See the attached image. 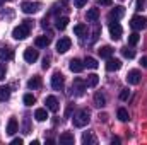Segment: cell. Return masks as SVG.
Here are the masks:
<instances>
[{"label": "cell", "instance_id": "obj_1", "mask_svg": "<svg viewBox=\"0 0 147 145\" xmlns=\"http://www.w3.org/2000/svg\"><path fill=\"white\" fill-rule=\"evenodd\" d=\"M29 29H31V21H24L22 24H19L17 28H14L12 36L16 38V39H24V38L29 36Z\"/></svg>", "mask_w": 147, "mask_h": 145}, {"label": "cell", "instance_id": "obj_2", "mask_svg": "<svg viewBox=\"0 0 147 145\" xmlns=\"http://www.w3.org/2000/svg\"><path fill=\"white\" fill-rule=\"evenodd\" d=\"M91 114H89V111L87 109H80V111H77L75 114H74V125L77 126V128H82V126H86L87 123H89V118Z\"/></svg>", "mask_w": 147, "mask_h": 145}, {"label": "cell", "instance_id": "obj_3", "mask_svg": "<svg viewBox=\"0 0 147 145\" xmlns=\"http://www.w3.org/2000/svg\"><path fill=\"white\" fill-rule=\"evenodd\" d=\"M146 17H142V15H134L132 17V21H130V26H132V29H135V31H142L144 28H146Z\"/></svg>", "mask_w": 147, "mask_h": 145}, {"label": "cell", "instance_id": "obj_4", "mask_svg": "<svg viewBox=\"0 0 147 145\" xmlns=\"http://www.w3.org/2000/svg\"><path fill=\"white\" fill-rule=\"evenodd\" d=\"M63 75L60 72H55L53 73V77H51V87L55 89V91H62L63 89Z\"/></svg>", "mask_w": 147, "mask_h": 145}, {"label": "cell", "instance_id": "obj_5", "mask_svg": "<svg viewBox=\"0 0 147 145\" xmlns=\"http://www.w3.org/2000/svg\"><path fill=\"white\" fill-rule=\"evenodd\" d=\"M39 3L38 2H22V5H21V9H22V12L24 14H34L39 10Z\"/></svg>", "mask_w": 147, "mask_h": 145}, {"label": "cell", "instance_id": "obj_6", "mask_svg": "<svg viewBox=\"0 0 147 145\" xmlns=\"http://www.w3.org/2000/svg\"><path fill=\"white\" fill-rule=\"evenodd\" d=\"M86 87H87V84L82 79H75L74 84H72V91L75 92V96H82L84 91H86Z\"/></svg>", "mask_w": 147, "mask_h": 145}, {"label": "cell", "instance_id": "obj_7", "mask_svg": "<svg viewBox=\"0 0 147 145\" xmlns=\"http://www.w3.org/2000/svg\"><path fill=\"white\" fill-rule=\"evenodd\" d=\"M70 44H72V41L69 38H60L58 43H57V51L58 53H67L70 50Z\"/></svg>", "mask_w": 147, "mask_h": 145}, {"label": "cell", "instance_id": "obj_8", "mask_svg": "<svg viewBox=\"0 0 147 145\" xmlns=\"http://www.w3.org/2000/svg\"><path fill=\"white\" fill-rule=\"evenodd\" d=\"M38 56H39L38 50H33V48H28V50L24 51V60H26L28 63H34V62L38 60Z\"/></svg>", "mask_w": 147, "mask_h": 145}, {"label": "cell", "instance_id": "obj_9", "mask_svg": "<svg viewBox=\"0 0 147 145\" xmlns=\"http://www.w3.org/2000/svg\"><path fill=\"white\" fill-rule=\"evenodd\" d=\"M140 72L139 70H130V72L127 73V82L128 84H132V85H137L139 82H140Z\"/></svg>", "mask_w": 147, "mask_h": 145}, {"label": "cell", "instance_id": "obj_10", "mask_svg": "<svg viewBox=\"0 0 147 145\" xmlns=\"http://www.w3.org/2000/svg\"><path fill=\"white\" fill-rule=\"evenodd\" d=\"M123 15H125V7H123V5L115 7V9L110 12V19L111 21H118V19H121Z\"/></svg>", "mask_w": 147, "mask_h": 145}, {"label": "cell", "instance_id": "obj_11", "mask_svg": "<svg viewBox=\"0 0 147 145\" xmlns=\"http://www.w3.org/2000/svg\"><path fill=\"white\" fill-rule=\"evenodd\" d=\"M45 104H46V108L50 109V111H53V113H57L58 111V99L55 97V96H48L46 97V101H45Z\"/></svg>", "mask_w": 147, "mask_h": 145}, {"label": "cell", "instance_id": "obj_12", "mask_svg": "<svg viewBox=\"0 0 147 145\" xmlns=\"http://www.w3.org/2000/svg\"><path fill=\"white\" fill-rule=\"evenodd\" d=\"M110 34L113 39H120L121 38V26L118 22H110Z\"/></svg>", "mask_w": 147, "mask_h": 145}, {"label": "cell", "instance_id": "obj_13", "mask_svg": "<svg viewBox=\"0 0 147 145\" xmlns=\"http://www.w3.org/2000/svg\"><path fill=\"white\" fill-rule=\"evenodd\" d=\"M121 68V62L116 60V58H108V63H106V70L108 72H116Z\"/></svg>", "mask_w": 147, "mask_h": 145}, {"label": "cell", "instance_id": "obj_14", "mask_svg": "<svg viewBox=\"0 0 147 145\" xmlns=\"http://www.w3.org/2000/svg\"><path fill=\"white\" fill-rule=\"evenodd\" d=\"M69 68H70L72 72L79 73V72H82V68H84V63H82L79 58H72V60H70V63H69Z\"/></svg>", "mask_w": 147, "mask_h": 145}, {"label": "cell", "instance_id": "obj_15", "mask_svg": "<svg viewBox=\"0 0 147 145\" xmlns=\"http://www.w3.org/2000/svg\"><path fill=\"white\" fill-rule=\"evenodd\" d=\"M14 58V51L9 48V46H2L0 48V60H12Z\"/></svg>", "mask_w": 147, "mask_h": 145}, {"label": "cell", "instance_id": "obj_16", "mask_svg": "<svg viewBox=\"0 0 147 145\" xmlns=\"http://www.w3.org/2000/svg\"><path fill=\"white\" fill-rule=\"evenodd\" d=\"M17 132H19L17 119H16V118H10L9 123H7V133H9V135H14V133H17Z\"/></svg>", "mask_w": 147, "mask_h": 145}, {"label": "cell", "instance_id": "obj_17", "mask_svg": "<svg viewBox=\"0 0 147 145\" xmlns=\"http://www.w3.org/2000/svg\"><path fill=\"white\" fill-rule=\"evenodd\" d=\"M74 140H75V138H74V135L70 132H65V133L60 135V144L62 145H72Z\"/></svg>", "mask_w": 147, "mask_h": 145}, {"label": "cell", "instance_id": "obj_18", "mask_svg": "<svg viewBox=\"0 0 147 145\" xmlns=\"http://www.w3.org/2000/svg\"><path fill=\"white\" fill-rule=\"evenodd\" d=\"M82 144L84 145H94L96 144V137H94L91 132H87V133L82 135Z\"/></svg>", "mask_w": 147, "mask_h": 145}, {"label": "cell", "instance_id": "obj_19", "mask_svg": "<svg viewBox=\"0 0 147 145\" xmlns=\"http://www.w3.org/2000/svg\"><path fill=\"white\" fill-rule=\"evenodd\" d=\"M34 44H36L38 48H46L50 44V38L48 36H38L36 41H34Z\"/></svg>", "mask_w": 147, "mask_h": 145}, {"label": "cell", "instance_id": "obj_20", "mask_svg": "<svg viewBox=\"0 0 147 145\" xmlns=\"http://www.w3.org/2000/svg\"><path fill=\"white\" fill-rule=\"evenodd\" d=\"M106 104V99H105V96L101 94V92H96L94 94V106H98V108H103Z\"/></svg>", "mask_w": 147, "mask_h": 145}, {"label": "cell", "instance_id": "obj_21", "mask_svg": "<svg viewBox=\"0 0 147 145\" xmlns=\"http://www.w3.org/2000/svg\"><path fill=\"white\" fill-rule=\"evenodd\" d=\"M98 51H99V56H101V58H106V60L111 58V55H113V48H111V46H103V48L98 50Z\"/></svg>", "mask_w": 147, "mask_h": 145}, {"label": "cell", "instance_id": "obj_22", "mask_svg": "<svg viewBox=\"0 0 147 145\" xmlns=\"http://www.w3.org/2000/svg\"><path fill=\"white\" fill-rule=\"evenodd\" d=\"M34 118H36L38 121H45L46 118H48V113H46V109L45 108H38L34 111Z\"/></svg>", "mask_w": 147, "mask_h": 145}, {"label": "cell", "instance_id": "obj_23", "mask_svg": "<svg viewBox=\"0 0 147 145\" xmlns=\"http://www.w3.org/2000/svg\"><path fill=\"white\" fill-rule=\"evenodd\" d=\"M98 82H99V77H98L96 73H91V75H87V79H86V84H87L89 87H96Z\"/></svg>", "mask_w": 147, "mask_h": 145}, {"label": "cell", "instance_id": "obj_24", "mask_svg": "<svg viewBox=\"0 0 147 145\" xmlns=\"http://www.w3.org/2000/svg\"><path fill=\"white\" fill-rule=\"evenodd\" d=\"M86 17H87V21H92V22H94V21L99 19V10H98V9H89Z\"/></svg>", "mask_w": 147, "mask_h": 145}, {"label": "cell", "instance_id": "obj_25", "mask_svg": "<svg viewBox=\"0 0 147 145\" xmlns=\"http://www.w3.org/2000/svg\"><path fill=\"white\" fill-rule=\"evenodd\" d=\"M10 97V89L7 85H0V101H7Z\"/></svg>", "mask_w": 147, "mask_h": 145}, {"label": "cell", "instance_id": "obj_26", "mask_svg": "<svg viewBox=\"0 0 147 145\" xmlns=\"http://www.w3.org/2000/svg\"><path fill=\"white\" fill-rule=\"evenodd\" d=\"M67 24H69V17H58L57 19V29H60V31H63L65 28H67Z\"/></svg>", "mask_w": 147, "mask_h": 145}, {"label": "cell", "instance_id": "obj_27", "mask_svg": "<svg viewBox=\"0 0 147 145\" xmlns=\"http://www.w3.org/2000/svg\"><path fill=\"white\" fill-rule=\"evenodd\" d=\"M74 33H75L77 36H84V34H87V26H86V24H77V26L74 28Z\"/></svg>", "mask_w": 147, "mask_h": 145}, {"label": "cell", "instance_id": "obj_28", "mask_svg": "<svg viewBox=\"0 0 147 145\" xmlns=\"http://www.w3.org/2000/svg\"><path fill=\"white\" fill-rule=\"evenodd\" d=\"M84 67H87V68H92V70H96V68H98V62H96L94 58L87 56V58L84 60Z\"/></svg>", "mask_w": 147, "mask_h": 145}, {"label": "cell", "instance_id": "obj_29", "mask_svg": "<svg viewBox=\"0 0 147 145\" xmlns=\"http://www.w3.org/2000/svg\"><path fill=\"white\" fill-rule=\"evenodd\" d=\"M39 85H41V79L39 77H33V79L28 80V87L29 89H38Z\"/></svg>", "mask_w": 147, "mask_h": 145}, {"label": "cell", "instance_id": "obj_30", "mask_svg": "<svg viewBox=\"0 0 147 145\" xmlns=\"http://www.w3.org/2000/svg\"><path fill=\"white\" fill-rule=\"evenodd\" d=\"M121 53H123V56L128 58V60H132V58L135 56V50H132V48H128V46H125V48L121 50Z\"/></svg>", "mask_w": 147, "mask_h": 145}, {"label": "cell", "instance_id": "obj_31", "mask_svg": "<svg viewBox=\"0 0 147 145\" xmlns=\"http://www.w3.org/2000/svg\"><path fill=\"white\" fill-rule=\"evenodd\" d=\"M128 118H130V116H128V111H127V109H123V108L118 109V119H120V121H128Z\"/></svg>", "mask_w": 147, "mask_h": 145}, {"label": "cell", "instance_id": "obj_32", "mask_svg": "<svg viewBox=\"0 0 147 145\" xmlns=\"http://www.w3.org/2000/svg\"><path fill=\"white\" fill-rule=\"evenodd\" d=\"M34 103H36V99H34L33 94H26V96H24V104H26V106H33Z\"/></svg>", "mask_w": 147, "mask_h": 145}, {"label": "cell", "instance_id": "obj_33", "mask_svg": "<svg viewBox=\"0 0 147 145\" xmlns=\"http://www.w3.org/2000/svg\"><path fill=\"white\" fill-rule=\"evenodd\" d=\"M137 43H139V34H137V33H132V34L128 36V44H130V46H135Z\"/></svg>", "mask_w": 147, "mask_h": 145}, {"label": "cell", "instance_id": "obj_34", "mask_svg": "<svg viewBox=\"0 0 147 145\" xmlns=\"http://www.w3.org/2000/svg\"><path fill=\"white\" fill-rule=\"evenodd\" d=\"M128 97H130V91H128V89H123V91L120 92V99H121V101H127Z\"/></svg>", "mask_w": 147, "mask_h": 145}, {"label": "cell", "instance_id": "obj_35", "mask_svg": "<svg viewBox=\"0 0 147 145\" xmlns=\"http://www.w3.org/2000/svg\"><path fill=\"white\" fill-rule=\"evenodd\" d=\"M87 3V0H74V5L77 7V9H80V7H84Z\"/></svg>", "mask_w": 147, "mask_h": 145}, {"label": "cell", "instance_id": "obj_36", "mask_svg": "<svg viewBox=\"0 0 147 145\" xmlns=\"http://www.w3.org/2000/svg\"><path fill=\"white\" fill-rule=\"evenodd\" d=\"M144 5H146V0H137V3H135L137 10H142V9H144Z\"/></svg>", "mask_w": 147, "mask_h": 145}, {"label": "cell", "instance_id": "obj_37", "mask_svg": "<svg viewBox=\"0 0 147 145\" xmlns=\"http://www.w3.org/2000/svg\"><path fill=\"white\" fill-rule=\"evenodd\" d=\"M5 79V67L0 63V80H3Z\"/></svg>", "mask_w": 147, "mask_h": 145}, {"label": "cell", "instance_id": "obj_38", "mask_svg": "<svg viewBox=\"0 0 147 145\" xmlns=\"http://www.w3.org/2000/svg\"><path fill=\"white\" fill-rule=\"evenodd\" d=\"M98 3H101V5H111L113 0H98Z\"/></svg>", "mask_w": 147, "mask_h": 145}, {"label": "cell", "instance_id": "obj_39", "mask_svg": "<svg viewBox=\"0 0 147 145\" xmlns=\"http://www.w3.org/2000/svg\"><path fill=\"white\" fill-rule=\"evenodd\" d=\"M48 67H50V60H48V58H45V60H43V68L46 70Z\"/></svg>", "mask_w": 147, "mask_h": 145}, {"label": "cell", "instance_id": "obj_40", "mask_svg": "<svg viewBox=\"0 0 147 145\" xmlns=\"http://www.w3.org/2000/svg\"><path fill=\"white\" fill-rule=\"evenodd\" d=\"M140 65H142L144 68H147V56H142V60H140Z\"/></svg>", "mask_w": 147, "mask_h": 145}, {"label": "cell", "instance_id": "obj_41", "mask_svg": "<svg viewBox=\"0 0 147 145\" xmlns=\"http://www.w3.org/2000/svg\"><path fill=\"white\" fill-rule=\"evenodd\" d=\"M12 144H14V145H22V138H14V140H12Z\"/></svg>", "mask_w": 147, "mask_h": 145}, {"label": "cell", "instance_id": "obj_42", "mask_svg": "<svg viewBox=\"0 0 147 145\" xmlns=\"http://www.w3.org/2000/svg\"><path fill=\"white\" fill-rule=\"evenodd\" d=\"M99 119H101V121H108V114H106V113L99 114Z\"/></svg>", "mask_w": 147, "mask_h": 145}, {"label": "cell", "instance_id": "obj_43", "mask_svg": "<svg viewBox=\"0 0 147 145\" xmlns=\"http://www.w3.org/2000/svg\"><path fill=\"white\" fill-rule=\"evenodd\" d=\"M111 142H113V144H120V138H118V137H115V138H113Z\"/></svg>", "mask_w": 147, "mask_h": 145}, {"label": "cell", "instance_id": "obj_44", "mask_svg": "<svg viewBox=\"0 0 147 145\" xmlns=\"http://www.w3.org/2000/svg\"><path fill=\"white\" fill-rule=\"evenodd\" d=\"M63 2H67V0H63Z\"/></svg>", "mask_w": 147, "mask_h": 145}]
</instances>
